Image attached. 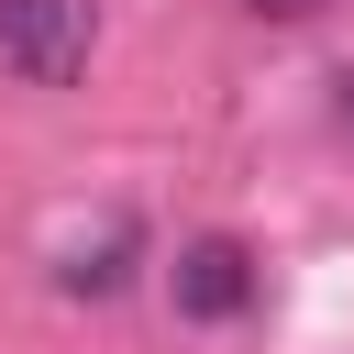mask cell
Listing matches in <instances>:
<instances>
[{"instance_id": "1", "label": "cell", "mask_w": 354, "mask_h": 354, "mask_svg": "<svg viewBox=\"0 0 354 354\" xmlns=\"http://www.w3.org/2000/svg\"><path fill=\"white\" fill-rule=\"evenodd\" d=\"M100 55V0H0V77L11 88H66Z\"/></svg>"}, {"instance_id": "2", "label": "cell", "mask_w": 354, "mask_h": 354, "mask_svg": "<svg viewBox=\"0 0 354 354\" xmlns=\"http://www.w3.org/2000/svg\"><path fill=\"white\" fill-rule=\"evenodd\" d=\"M243 299H254V254H243L232 232L177 243V310H188V321H232Z\"/></svg>"}, {"instance_id": "3", "label": "cell", "mask_w": 354, "mask_h": 354, "mask_svg": "<svg viewBox=\"0 0 354 354\" xmlns=\"http://www.w3.org/2000/svg\"><path fill=\"white\" fill-rule=\"evenodd\" d=\"M133 254H144V232H133V221H100V243H77V254L55 266V288H66V299H111V288L133 277Z\"/></svg>"}, {"instance_id": "4", "label": "cell", "mask_w": 354, "mask_h": 354, "mask_svg": "<svg viewBox=\"0 0 354 354\" xmlns=\"http://www.w3.org/2000/svg\"><path fill=\"white\" fill-rule=\"evenodd\" d=\"M254 22H310V11H332V0H243Z\"/></svg>"}, {"instance_id": "5", "label": "cell", "mask_w": 354, "mask_h": 354, "mask_svg": "<svg viewBox=\"0 0 354 354\" xmlns=\"http://www.w3.org/2000/svg\"><path fill=\"white\" fill-rule=\"evenodd\" d=\"M332 88H343V100H332V111H343V133H354V66H343V77H332Z\"/></svg>"}]
</instances>
